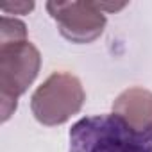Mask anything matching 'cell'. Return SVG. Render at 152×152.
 Wrapping results in <instances>:
<instances>
[{"mask_svg": "<svg viewBox=\"0 0 152 152\" xmlns=\"http://www.w3.org/2000/svg\"><path fill=\"white\" fill-rule=\"evenodd\" d=\"M70 152H152V134L136 132L113 113L86 116L70 129Z\"/></svg>", "mask_w": 152, "mask_h": 152, "instance_id": "6da1fadb", "label": "cell"}, {"mask_svg": "<svg viewBox=\"0 0 152 152\" xmlns=\"http://www.w3.org/2000/svg\"><path fill=\"white\" fill-rule=\"evenodd\" d=\"M113 115L136 132L152 134V91L138 86L122 91L113 102Z\"/></svg>", "mask_w": 152, "mask_h": 152, "instance_id": "5b68a950", "label": "cell"}, {"mask_svg": "<svg viewBox=\"0 0 152 152\" xmlns=\"http://www.w3.org/2000/svg\"><path fill=\"white\" fill-rule=\"evenodd\" d=\"M41 66L39 50L29 41L0 43V109L2 122L18 107V99L29 90Z\"/></svg>", "mask_w": 152, "mask_h": 152, "instance_id": "7a4b0ae2", "label": "cell"}, {"mask_svg": "<svg viewBox=\"0 0 152 152\" xmlns=\"http://www.w3.org/2000/svg\"><path fill=\"white\" fill-rule=\"evenodd\" d=\"M86 100L81 81L72 73L56 72L31 97L34 118L48 127L61 125L77 115Z\"/></svg>", "mask_w": 152, "mask_h": 152, "instance_id": "3957f363", "label": "cell"}, {"mask_svg": "<svg viewBox=\"0 0 152 152\" xmlns=\"http://www.w3.org/2000/svg\"><path fill=\"white\" fill-rule=\"evenodd\" d=\"M6 15H27L29 11L34 9V2H7V4H2L0 6Z\"/></svg>", "mask_w": 152, "mask_h": 152, "instance_id": "52a82bcc", "label": "cell"}, {"mask_svg": "<svg viewBox=\"0 0 152 152\" xmlns=\"http://www.w3.org/2000/svg\"><path fill=\"white\" fill-rule=\"evenodd\" d=\"M27 39V27L23 22L9 16L0 20V43H18Z\"/></svg>", "mask_w": 152, "mask_h": 152, "instance_id": "8992f818", "label": "cell"}, {"mask_svg": "<svg viewBox=\"0 0 152 152\" xmlns=\"http://www.w3.org/2000/svg\"><path fill=\"white\" fill-rule=\"evenodd\" d=\"M47 11L61 36L77 45L95 41L106 27V13L99 2H47Z\"/></svg>", "mask_w": 152, "mask_h": 152, "instance_id": "277c9868", "label": "cell"}]
</instances>
